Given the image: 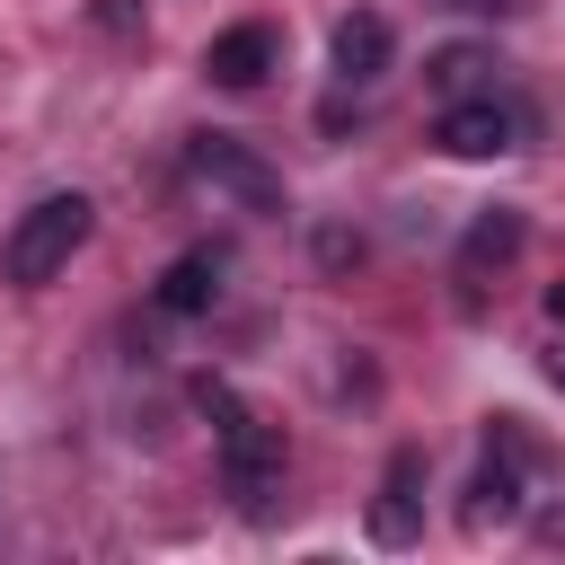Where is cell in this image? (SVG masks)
<instances>
[{
	"label": "cell",
	"mask_w": 565,
	"mask_h": 565,
	"mask_svg": "<svg viewBox=\"0 0 565 565\" xmlns=\"http://www.w3.org/2000/svg\"><path fill=\"white\" fill-rule=\"evenodd\" d=\"M88 230H97V203H88V194H44L35 212H18V230H9V247H0V274H9L18 291H44V282L88 247Z\"/></svg>",
	"instance_id": "1"
},
{
	"label": "cell",
	"mask_w": 565,
	"mask_h": 565,
	"mask_svg": "<svg viewBox=\"0 0 565 565\" xmlns=\"http://www.w3.org/2000/svg\"><path fill=\"white\" fill-rule=\"evenodd\" d=\"M194 397H203V415H212V433H221V468H230V486L256 503V494L282 477V424H265L256 406H238L221 380H203Z\"/></svg>",
	"instance_id": "2"
},
{
	"label": "cell",
	"mask_w": 565,
	"mask_h": 565,
	"mask_svg": "<svg viewBox=\"0 0 565 565\" xmlns=\"http://www.w3.org/2000/svg\"><path fill=\"white\" fill-rule=\"evenodd\" d=\"M521 132H530V115L512 106V97H494V88H477V97H450L441 106V150L450 159H503V150H521Z\"/></svg>",
	"instance_id": "3"
},
{
	"label": "cell",
	"mask_w": 565,
	"mask_h": 565,
	"mask_svg": "<svg viewBox=\"0 0 565 565\" xmlns=\"http://www.w3.org/2000/svg\"><path fill=\"white\" fill-rule=\"evenodd\" d=\"M194 177L230 185V194H238V203H256V212H282V177H274L256 150H238L230 132H203V141H194Z\"/></svg>",
	"instance_id": "4"
},
{
	"label": "cell",
	"mask_w": 565,
	"mask_h": 565,
	"mask_svg": "<svg viewBox=\"0 0 565 565\" xmlns=\"http://www.w3.org/2000/svg\"><path fill=\"white\" fill-rule=\"evenodd\" d=\"M274 53H282V44H274V26H256V18H247V26H221V35H212L203 71H212L221 88H265V79H274Z\"/></svg>",
	"instance_id": "5"
},
{
	"label": "cell",
	"mask_w": 565,
	"mask_h": 565,
	"mask_svg": "<svg viewBox=\"0 0 565 565\" xmlns=\"http://www.w3.org/2000/svg\"><path fill=\"white\" fill-rule=\"evenodd\" d=\"M388 53H397V35H388V18H371V9H353V18H335V79H344V88H362V79H380V71H388Z\"/></svg>",
	"instance_id": "6"
},
{
	"label": "cell",
	"mask_w": 565,
	"mask_h": 565,
	"mask_svg": "<svg viewBox=\"0 0 565 565\" xmlns=\"http://www.w3.org/2000/svg\"><path fill=\"white\" fill-rule=\"evenodd\" d=\"M521 459H503V450H486V468L468 477V530H486V521H512L521 512Z\"/></svg>",
	"instance_id": "7"
},
{
	"label": "cell",
	"mask_w": 565,
	"mask_h": 565,
	"mask_svg": "<svg viewBox=\"0 0 565 565\" xmlns=\"http://www.w3.org/2000/svg\"><path fill=\"white\" fill-rule=\"evenodd\" d=\"M521 238H530V221H521L512 203H494V212H477V230H468V247H459V274H486V265H512V256H521Z\"/></svg>",
	"instance_id": "8"
},
{
	"label": "cell",
	"mask_w": 565,
	"mask_h": 565,
	"mask_svg": "<svg viewBox=\"0 0 565 565\" xmlns=\"http://www.w3.org/2000/svg\"><path fill=\"white\" fill-rule=\"evenodd\" d=\"M212 291H221V256H177V265L159 274V309H168V318L212 309Z\"/></svg>",
	"instance_id": "9"
},
{
	"label": "cell",
	"mask_w": 565,
	"mask_h": 565,
	"mask_svg": "<svg viewBox=\"0 0 565 565\" xmlns=\"http://www.w3.org/2000/svg\"><path fill=\"white\" fill-rule=\"evenodd\" d=\"M486 71H494V53H477V44H441V53L424 62V79H433L441 97H477V88H486Z\"/></svg>",
	"instance_id": "10"
},
{
	"label": "cell",
	"mask_w": 565,
	"mask_h": 565,
	"mask_svg": "<svg viewBox=\"0 0 565 565\" xmlns=\"http://www.w3.org/2000/svg\"><path fill=\"white\" fill-rule=\"evenodd\" d=\"M415 530H424V521H415V486H388V494L371 503V539H380V547H406Z\"/></svg>",
	"instance_id": "11"
},
{
	"label": "cell",
	"mask_w": 565,
	"mask_h": 565,
	"mask_svg": "<svg viewBox=\"0 0 565 565\" xmlns=\"http://www.w3.org/2000/svg\"><path fill=\"white\" fill-rule=\"evenodd\" d=\"M450 9H486V18H512L521 0H450Z\"/></svg>",
	"instance_id": "12"
},
{
	"label": "cell",
	"mask_w": 565,
	"mask_h": 565,
	"mask_svg": "<svg viewBox=\"0 0 565 565\" xmlns=\"http://www.w3.org/2000/svg\"><path fill=\"white\" fill-rule=\"evenodd\" d=\"M547 380H565V344H556V353H547Z\"/></svg>",
	"instance_id": "13"
},
{
	"label": "cell",
	"mask_w": 565,
	"mask_h": 565,
	"mask_svg": "<svg viewBox=\"0 0 565 565\" xmlns=\"http://www.w3.org/2000/svg\"><path fill=\"white\" fill-rule=\"evenodd\" d=\"M547 309H556V318H565V282H556V291H547Z\"/></svg>",
	"instance_id": "14"
}]
</instances>
